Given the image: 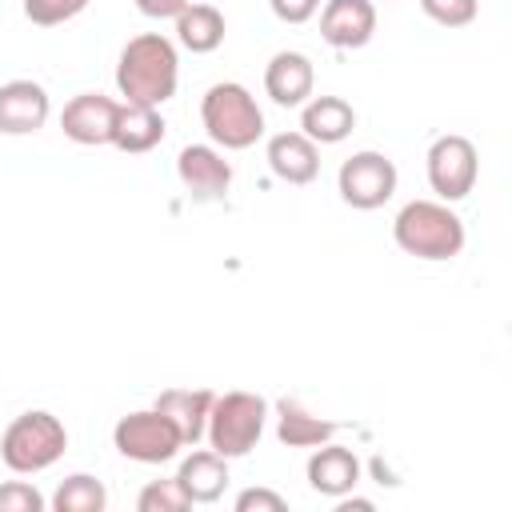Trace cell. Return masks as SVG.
I'll return each mask as SVG.
<instances>
[{
    "label": "cell",
    "mask_w": 512,
    "mask_h": 512,
    "mask_svg": "<svg viewBox=\"0 0 512 512\" xmlns=\"http://www.w3.org/2000/svg\"><path fill=\"white\" fill-rule=\"evenodd\" d=\"M44 504L48 500L32 484H24V480L0 484V512H44Z\"/></svg>",
    "instance_id": "484cf974"
},
{
    "label": "cell",
    "mask_w": 512,
    "mask_h": 512,
    "mask_svg": "<svg viewBox=\"0 0 512 512\" xmlns=\"http://www.w3.org/2000/svg\"><path fill=\"white\" fill-rule=\"evenodd\" d=\"M316 88V68L304 52H276L264 68V92L280 108H300Z\"/></svg>",
    "instance_id": "5bb4252c"
},
{
    "label": "cell",
    "mask_w": 512,
    "mask_h": 512,
    "mask_svg": "<svg viewBox=\"0 0 512 512\" xmlns=\"http://www.w3.org/2000/svg\"><path fill=\"white\" fill-rule=\"evenodd\" d=\"M264 424H268V400L256 396V392H220L208 408V424H204V436H208V448L220 452L224 460H236V456H248L260 436H264Z\"/></svg>",
    "instance_id": "277c9868"
},
{
    "label": "cell",
    "mask_w": 512,
    "mask_h": 512,
    "mask_svg": "<svg viewBox=\"0 0 512 512\" xmlns=\"http://www.w3.org/2000/svg\"><path fill=\"white\" fill-rule=\"evenodd\" d=\"M176 480H180V488L188 492L192 504H212L228 488V460L220 452H212V448L192 452V456H184Z\"/></svg>",
    "instance_id": "d6986e66"
},
{
    "label": "cell",
    "mask_w": 512,
    "mask_h": 512,
    "mask_svg": "<svg viewBox=\"0 0 512 512\" xmlns=\"http://www.w3.org/2000/svg\"><path fill=\"white\" fill-rule=\"evenodd\" d=\"M356 484H360V460H356L352 448L332 444V440H324V444L312 448V456H308V488L312 492L340 500Z\"/></svg>",
    "instance_id": "4fadbf2b"
},
{
    "label": "cell",
    "mask_w": 512,
    "mask_h": 512,
    "mask_svg": "<svg viewBox=\"0 0 512 512\" xmlns=\"http://www.w3.org/2000/svg\"><path fill=\"white\" fill-rule=\"evenodd\" d=\"M340 512H352V508H360V512H368L372 508V500H360V496H340V504H336Z\"/></svg>",
    "instance_id": "f546056e"
},
{
    "label": "cell",
    "mask_w": 512,
    "mask_h": 512,
    "mask_svg": "<svg viewBox=\"0 0 512 512\" xmlns=\"http://www.w3.org/2000/svg\"><path fill=\"white\" fill-rule=\"evenodd\" d=\"M176 176L192 200H224L232 188V164L212 144H184L176 156Z\"/></svg>",
    "instance_id": "9c48e42d"
},
{
    "label": "cell",
    "mask_w": 512,
    "mask_h": 512,
    "mask_svg": "<svg viewBox=\"0 0 512 512\" xmlns=\"http://www.w3.org/2000/svg\"><path fill=\"white\" fill-rule=\"evenodd\" d=\"M336 188H340V200L356 212L384 208L396 192V164L384 152H372V148L352 152L336 172Z\"/></svg>",
    "instance_id": "ba28073f"
},
{
    "label": "cell",
    "mask_w": 512,
    "mask_h": 512,
    "mask_svg": "<svg viewBox=\"0 0 512 512\" xmlns=\"http://www.w3.org/2000/svg\"><path fill=\"white\" fill-rule=\"evenodd\" d=\"M376 32V4L372 0H324L320 8V36L332 48H364Z\"/></svg>",
    "instance_id": "7c38bea8"
},
{
    "label": "cell",
    "mask_w": 512,
    "mask_h": 512,
    "mask_svg": "<svg viewBox=\"0 0 512 512\" xmlns=\"http://www.w3.org/2000/svg\"><path fill=\"white\" fill-rule=\"evenodd\" d=\"M392 236L416 260H452L464 248V220L444 200H408L392 220Z\"/></svg>",
    "instance_id": "7a4b0ae2"
},
{
    "label": "cell",
    "mask_w": 512,
    "mask_h": 512,
    "mask_svg": "<svg viewBox=\"0 0 512 512\" xmlns=\"http://www.w3.org/2000/svg\"><path fill=\"white\" fill-rule=\"evenodd\" d=\"M116 108L120 100L100 96V92H80L64 104L60 112V128L72 144H112V124H116Z\"/></svg>",
    "instance_id": "30bf717a"
},
{
    "label": "cell",
    "mask_w": 512,
    "mask_h": 512,
    "mask_svg": "<svg viewBox=\"0 0 512 512\" xmlns=\"http://www.w3.org/2000/svg\"><path fill=\"white\" fill-rule=\"evenodd\" d=\"M64 448H68V432H64L60 416H52L44 408L20 412L0 436V460L20 476H36V472L52 468L64 456Z\"/></svg>",
    "instance_id": "5b68a950"
},
{
    "label": "cell",
    "mask_w": 512,
    "mask_h": 512,
    "mask_svg": "<svg viewBox=\"0 0 512 512\" xmlns=\"http://www.w3.org/2000/svg\"><path fill=\"white\" fill-rule=\"evenodd\" d=\"M164 140V116L152 104H120L112 124V144L120 152H152Z\"/></svg>",
    "instance_id": "ac0fdd59"
},
{
    "label": "cell",
    "mask_w": 512,
    "mask_h": 512,
    "mask_svg": "<svg viewBox=\"0 0 512 512\" xmlns=\"http://www.w3.org/2000/svg\"><path fill=\"white\" fill-rule=\"evenodd\" d=\"M224 32H228V24H224V12L216 4H188L176 16V40L196 56L216 52L224 44Z\"/></svg>",
    "instance_id": "44dd1931"
},
{
    "label": "cell",
    "mask_w": 512,
    "mask_h": 512,
    "mask_svg": "<svg viewBox=\"0 0 512 512\" xmlns=\"http://www.w3.org/2000/svg\"><path fill=\"white\" fill-rule=\"evenodd\" d=\"M200 120H204L208 140L224 152H244L264 136V112L256 96L236 80H220L204 92Z\"/></svg>",
    "instance_id": "3957f363"
},
{
    "label": "cell",
    "mask_w": 512,
    "mask_h": 512,
    "mask_svg": "<svg viewBox=\"0 0 512 512\" xmlns=\"http://www.w3.org/2000/svg\"><path fill=\"white\" fill-rule=\"evenodd\" d=\"M52 116V100L44 84L36 80H8L0 84V132L4 136H28L40 132Z\"/></svg>",
    "instance_id": "8fae6325"
},
{
    "label": "cell",
    "mask_w": 512,
    "mask_h": 512,
    "mask_svg": "<svg viewBox=\"0 0 512 512\" xmlns=\"http://www.w3.org/2000/svg\"><path fill=\"white\" fill-rule=\"evenodd\" d=\"M136 508L140 512H184V508H192V500L180 488V480L168 476V480H148L136 496Z\"/></svg>",
    "instance_id": "603a6c76"
},
{
    "label": "cell",
    "mask_w": 512,
    "mask_h": 512,
    "mask_svg": "<svg viewBox=\"0 0 512 512\" xmlns=\"http://www.w3.org/2000/svg\"><path fill=\"white\" fill-rule=\"evenodd\" d=\"M284 508H288V500L272 488H244L236 496V512H284Z\"/></svg>",
    "instance_id": "4316f807"
},
{
    "label": "cell",
    "mask_w": 512,
    "mask_h": 512,
    "mask_svg": "<svg viewBox=\"0 0 512 512\" xmlns=\"http://www.w3.org/2000/svg\"><path fill=\"white\" fill-rule=\"evenodd\" d=\"M52 508L56 512H104L108 508V492L96 476L88 472H72L60 480L56 496H52Z\"/></svg>",
    "instance_id": "7402d4cb"
},
{
    "label": "cell",
    "mask_w": 512,
    "mask_h": 512,
    "mask_svg": "<svg viewBox=\"0 0 512 512\" xmlns=\"http://www.w3.org/2000/svg\"><path fill=\"white\" fill-rule=\"evenodd\" d=\"M356 128V108L344 96H308L300 104V132L312 144H340Z\"/></svg>",
    "instance_id": "2e32d148"
},
{
    "label": "cell",
    "mask_w": 512,
    "mask_h": 512,
    "mask_svg": "<svg viewBox=\"0 0 512 512\" xmlns=\"http://www.w3.org/2000/svg\"><path fill=\"white\" fill-rule=\"evenodd\" d=\"M264 156L272 176L284 184H312L320 176V144H312L304 132H276Z\"/></svg>",
    "instance_id": "9a60e30c"
},
{
    "label": "cell",
    "mask_w": 512,
    "mask_h": 512,
    "mask_svg": "<svg viewBox=\"0 0 512 512\" xmlns=\"http://www.w3.org/2000/svg\"><path fill=\"white\" fill-rule=\"evenodd\" d=\"M276 436L288 448H316V444L336 436V424L316 416V412H308L300 400L284 396V400H276Z\"/></svg>",
    "instance_id": "ffe728a7"
},
{
    "label": "cell",
    "mask_w": 512,
    "mask_h": 512,
    "mask_svg": "<svg viewBox=\"0 0 512 512\" xmlns=\"http://www.w3.org/2000/svg\"><path fill=\"white\" fill-rule=\"evenodd\" d=\"M180 84V56L176 44L160 32H140L120 48L116 60V88L128 104H168Z\"/></svg>",
    "instance_id": "6da1fadb"
},
{
    "label": "cell",
    "mask_w": 512,
    "mask_h": 512,
    "mask_svg": "<svg viewBox=\"0 0 512 512\" xmlns=\"http://www.w3.org/2000/svg\"><path fill=\"white\" fill-rule=\"evenodd\" d=\"M112 444L124 460H136V464H168L184 448L176 424L160 408H140L120 416L112 428Z\"/></svg>",
    "instance_id": "8992f818"
},
{
    "label": "cell",
    "mask_w": 512,
    "mask_h": 512,
    "mask_svg": "<svg viewBox=\"0 0 512 512\" xmlns=\"http://www.w3.org/2000/svg\"><path fill=\"white\" fill-rule=\"evenodd\" d=\"M212 400H216L212 388H164L152 408H160L176 424V432H180V440L188 448V444H200L204 440V424H208Z\"/></svg>",
    "instance_id": "e0dca14e"
},
{
    "label": "cell",
    "mask_w": 512,
    "mask_h": 512,
    "mask_svg": "<svg viewBox=\"0 0 512 512\" xmlns=\"http://www.w3.org/2000/svg\"><path fill=\"white\" fill-rule=\"evenodd\" d=\"M88 8V0H24V16L40 28H56L72 16H80Z\"/></svg>",
    "instance_id": "d4e9b609"
},
{
    "label": "cell",
    "mask_w": 512,
    "mask_h": 512,
    "mask_svg": "<svg viewBox=\"0 0 512 512\" xmlns=\"http://www.w3.org/2000/svg\"><path fill=\"white\" fill-rule=\"evenodd\" d=\"M420 12L428 20H436L440 28H464L476 20L480 0H420Z\"/></svg>",
    "instance_id": "cb8c5ba5"
},
{
    "label": "cell",
    "mask_w": 512,
    "mask_h": 512,
    "mask_svg": "<svg viewBox=\"0 0 512 512\" xmlns=\"http://www.w3.org/2000/svg\"><path fill=\"white\" fill-rule=\"evenodd\" d=\"M424 160H428V184H432L436 200L456 204V200H464L476 188L480 156H476V144L468 136H460V132L436 136Z\"/></svg>",
    "instance_id": "52a82bcc"
},
{
    "label": "cell",
    "mask_w": 512,
    "mask_h": 512,
    "mask_svg": "<svg viewBox=\"0 0 512 512\" xmlns=\"http://www.w3.org/2000/svg\"><path fill=\"white\" fill-rule=\"evenodd\" d=\"M192 0H136V12L148 20H176Z\"/></svg>",
    "instance_id": "f1b7e54d"
},
{
    "label": "cell",
    "mask_w": 512,
    "mask_h": 512,
    "mask_svg": "<svg viewBox=\"0 0 512 512\" xmlns=\"http://www.w3.org/2000/svg\"><path fill=\"white\" fill-rule=\"evenodd\" d=\"M268 8L284 24H304V20H312L320 12V0H268Z\"/></svg>",
    "instance_id": "83f0119b"
}]
</instances>
